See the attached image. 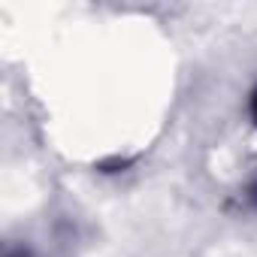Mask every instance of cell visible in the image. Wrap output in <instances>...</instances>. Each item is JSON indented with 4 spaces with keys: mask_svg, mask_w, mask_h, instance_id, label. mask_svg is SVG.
I'll use <instances>...</instances> for the list:
<instances>
[{
    "mask_svg": "<svg viewBox=\"0 0 257 257\" xmlns=\"http://www.w3.org/2000/svg\"><path fill=\"white\" fill-rule=\"evenodd\" d=\"M7 257H28L25 251H13V254H7Z\"/></svg>",
    "mask_w": 257,
    "mask_h": 257,
    "instance_id": "2",
    "label": "cell"
},
{
    "mask_svg": "<svg viewBox=\"0 0 257 257\" xmlns=\"http://www.w3.org/2000/svg\"><path fill=\"white\" fill-rule=\"evenodd\" d=\"M251 115H254V121H257V91H254V100H251Z\"/></svg>",
    "mask_w": 257,
    "mask_h": 257,
    "instance_id": "1",
    "label": "cell"
}]
</instances>
